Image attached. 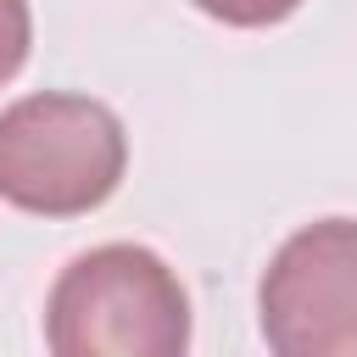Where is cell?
I'll return each mask as SVG.
<instances>
[{
    "label": "cell",
    "instance_id": "277c9868",
    "mask_svg": "<svg viewBox=\"0 0 357 357\" xmlns=\"http://www.w3.org/2000/svg\"><path fill=\"white\" fill-rule=\"evenodd\" d=\"M195 11H206L223 28H273V22L296 17L301 0H195Z\"/></svg>",
    "mask_w": 357,
    "mask_h": 357
},
{
    "label": "cell",
    "instance_id": "7a4b0ae2",
    "mask_svg": "<svg viewBox=\"0 0 357 357\" xmlns=\"http://www.w3.org/2000/svg\"><path fill=\"white\" fill-rule=\"evenodd\" d=\"M128 173L123 117L73 89H39L0 112V201L33 218H84Z\"/></svg>",
    "mask_w": 357,
    "mask_h": 357
},
{
    "label": "cell",
    "instance_id": "6da1fadb",
    "mask_svg": "<svg viewBox=\"0 0 357 357\" xmlns=\"http://www.w3.org/2000/svg\"><path fill=\"white\" fill-rule=\"evenodd\" d=\"M56 357H178L190 351V290L151 245L78 251L45 296Z\"/></svg>",
    "mask_w": 357,
    "mask_h": 357
},
{
    "label": "cell",
    "instance_id": "5b68a950",
    "mask_svg": "<svg viewBox=\"0 0 357 357\" xmlns=\"http://www.w3.org/2000/svg\"><path fill=\"white\" fill-rule=\"evenodd\" d=\"M28 45H33V11H28V0H0V89L22 73Z\"/></svg>",
    "mask_w": 357,
    "mask_h": 357
},
{
    "label": "cell",
    "instance_id": "3957f363",
    "mask_svg": "<svg viewBox=\"0 0 357 357\" xmlns=\"http://www.w3.org/2000/svg\"><path fill=\"white\" fill-rule=\"evenodd\" d=\"M257 324L279 357H357V218L301 223L268 257Z\"/></svg>",
    "mask_w": 357,
    "mask_h": 357
}]
</instances>
